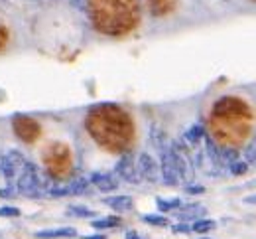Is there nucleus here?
Masks as SVG:
<instances>
[{"label": "nucleus", "mask_w": 256, "mask_h": 239, "mask_svg": "<svg viewBox=\"0 0 256 239\" xmlns=\"http://www.w3.org/2000/svg\"><path fill=\"white\" fill-rule=\"evenodd\" d=\"M203 129L215 148L226 152L244 150L254 129L252 105L238 95H223L211 105Z\"/></svg>", "instance_id": "f257e3e1"}, {"label": "nucleus", "mask_w": 256, "mask_h": 239, "mask_svg": "<svg viewBox=\"0 0 256 239\" xmlns=\"http://www.w3.org/2000/svg\"><path fill=\"white\" fill-rule=\"evenodd\" d=\"M85 131L96 146L110 154L132 152L136 140V123L124 107L116 103H96L85 115Z\"/></svg>", "instance_id": "f03ea898"}, {"label": "nucleus", "mask_w": 256, "mask_h": 239, "mask_svg": "<svg viewBox=\"0 0 256 239\" xmlns=\"http://www.w3.org/2000/svg\"><path fill=\"white\" fill-rule=\"evenodd\" d=\"M87 14L96 32L122 38L140 24L138 0H87Z\"/></svg>", "instance_id": "7ed1b4c3"}, {"label": "nucleus", "mask_w": 256, "mask_h": 239, "mask_svg": "<svg viewBox=\"0 0 256 239\" xmlns=\"http://www.w3.org/2000/svg\"><path fill=\"white\" fill-rule=\"evenodd\" d=\"M42 164L48 178H52L58 184L69 182L75 172L73 150L65 140H52L42 150Z\"/></svg>", "instance_id": "20e7f679"}, {"label": "nucleus", "mask_w": 256, "mask_h": 239, "mask_svg": "<svg viewBox=\"0 0 256 239\" xmlns=\"http://www.w3.org/2000/svg\"><path fill=\"white\" fill-rule=\"evenodd\" d=\"M16 190L24 196H40L46 192V182H44V174L38 170V166L26 160L24 166L20 168V174L16 176Z\"/></svg>", "instance_id": "39448f33"}, {"label": "nucleus", "mask_w": 256, "mask_h": 239, "mask_svg": "<svg viewBox=\"0 0 256 239\" xmlns=\"http://www.w3.org/2000/svg\"><path fill=\"white\" fill-rule=\"evenodd\" d=\"M12 131L18 140L24 144H34L42 137V125L30 115H14L12 117Z\"/></svg>", "instance_id": "423d86ee"}, {"label": "nucleus", "mask_w": 256, "mask_h": 239, "mask_svg": "<svg viewBox=\"0 0 256 239\" xmlns=\"http://www.w3.org/2000/svg\"><path fill=\"white\" fill-rule=\"evenodd\" d=\"M24 162H26V156H24L22 152H18V150H8L6 154L0 156V174H2L8 182H12V180H16V176L20 174V168L24 166Z\"/></svg>", "instance_id": "0eeeda50"}, {"label": "nucleus", "mask_w": 256, "mask_h": 239, "mask_svg": "<svg viewBox=\"0 0 256 239\" xmlns=\"http://www.w3.org/2000/svg\"><path fill=\"white\" fill-rule=\"evenodd\" d=\"M136 172H138V178L140 180H146L150 184H156L160 180V164L158 160L152 156V154H138L136 158Z\"/></svg>", "instance_id": "6e6552de"}, {"label": "nucleus", "mask_w": 256, "mask_h": 239, "mask_svg": "<svg viewBox=\"0 0 256 239\" xmlns=\"http://www.w3.org/2000/svg\"><path fill=\"white\" fill-rule=\"evenodd\" d=\"M112 174L118 178V182L124 180V182H128V184H138L140 178H138V172H136V158H134V154H132V152L122 154L120 160L116 162V166H114V172H112Z\"/></svg>", "instance_id": "1a4fd4ad"}, {"label": "nucleus", "mask_w": 256, "mask_h": 239, "mask_svg": "<svg viewBox=\"0 0 256 239\" xmlns=\"http://www.w3.org/2000/svg\"><path fill=\"white\" fill-rule=\"evenodd\" d=\"M89 184H91V188H96V190L108 194V192H116L120 182L112 172H95L89 176Z\"/></svg>", "instance_id": "9d476101"}, {"label": "nucleus", "mask_w": 256, "mask_h": 239, "mask_svg": "<svg viewBox=\"0 0 256 239\" xmlns=\"http://www.w3.org/2000/svg\"><path fill=\"white\" fill-rule=\"evenodd\" d=\"M34 237H38V239H69V237H77V229H75V227L42 229V231H36Z\"/></svg>", "instance_id": "9b49d317"}, {"label": "nucleus", "mask_w": 256, "mask_h": 239, "mask_svg": "<svg viewBox=\"0 0 256 239\" xmlns=\"http://www.w3.org/2000/svg\"><path fill=\"white\" fill-rule=\"evenodd\" d=\"M104 204L108 205V207H112L114 211H118V213H124V211H130L134 207V200L130 196L122 194V196H110V198H106Z\"/></svg>", "instance_id": "f8f14e48"}, {"label": "nucleus", "mask_w": 256, "mask_h": 239, "mask_svg": "<svg viewBox=\"0 0 256 239\" xmlns=\"http://www.w3.org/2000/svg\"><path fill=\"white\" fill-rule=\"evenodd\" d=\"M148 6L154 16H166L176 8V0H148Z\"/></svg>", "instance_id": "ddd939ff"}, {"label": "nucleus", "mask_w": 256, "mask_h": 239, "mask_svg": "<svg viewBox=\"0 0 256 239\" xmlns=\"http://www.w3.org/2000/svg\"><path fill=\"white\" fill-rule=\"evenodd\" d=\"M120 223H122V219H120L118 215H106V217L95 219L91 225H93L95 229H114V227H120Z\"/></svg>", "instance_id": "4468645a"}, {"label": "nucleus", "mask_w": 256, "mask_h": 239, "mask_svg": "<svg viewBox=\"0 0 256 239\" xmlns=\"http://www.w3.org/2000/svg\"><path fill=\"white\" fill-rule=\"evenodd\" d=\"M217 227V221L215 219H207V217H199V219H195L192 223V231H195V233H209V231H213Z\"/></svg>", "instance_id": "2eb2a0df"}, {"label": "nucleus", "mask_w": 256, "mask_h": 239, "mask_svg": "<svg viewBox=\"0 0 256 239\" xmlns=\"http://www.w3.org/2000/svg\"><path fill=\"white\" fill-rule=\"evenodd\" d=\"M178 215H180L182 219L195 221V219H199V217L203 215V207H199V205H182V207L178 209Z\"/></svg>", "instance_id": "dca6fc26"}, {"label": "nucleus", "mask_w": 256, "mask_h": 239, "mask_svg": "<svg viewBox=\"0 0 256 239\" xmlns=\"http://www.w3.org/2000/svg\"><path fill=\"white\" fill-rule=\"evenodd\" d=\"M203 138H205V129H203V125H193L192 129L184 135V140H186L188 144H192V146L199 144Z\"/></svg>", "instance_id": "f3484780"}, {"label": "nucleus", "mask_w": 256, "mask_h": 239, "mask_svg": "<svg viewBox=\"0 0 256 239\" xmlns=\"http://www.w3.org/2000/svg\"><path fill=\"white\" fill-rule=\"evenodd\" d=\"M142 219L148 225H156V227H168L170 225V219L162 213H146V215H142Z\"/></svg>", "instance_id": "a211bd4d"}, {"label": "nucleus", "mask_w": 256, "mask_h": 239, "mask_svg": "<svg viewBox=\"0 0 256 239\" xmlns=\"http://www.w3.org/2000/svg\"><path fill=\"white\" fill-rule=\"evenodd\" d=\"M156 204H158L160 211H174V209H180L184 205V202L180 198H174V200H162V198H158Z\"/></svg>", "instance_id": "6ab92c4d"}, {"label": "nucleus", "mask_w": 256, "mask_h": 239, "mask_svg": "<svg viewBox=\"0 0 256 239\" xmlns=\"http://www.w3.org/2000/svg\"><path fill=\"white\" fill-rule=\"evenodd\" d=\"M67 215H73V217H93L95 211L85 207V205H69L67 207Z\"/></svg>", "instance_id": "aec40b11"}, {"label": "nucleus", "mask_w": 256, "mask_h": 239, "mask_svg": "<svg viewBox=\"0 0 256 239\" xmlns=\"http://www.w3.org/2000/svg\"><path fill=\"white\" fill-rule=\"evenodd\" d=\"M18 215H22V211L14 205H2L0 207V217H18Z\"/></svg>", "instance_id": "412c9836"}, {"label": "nucleus", "mask_w": 256, "mask_h": 239, "mask_svg": "<svg viewBox=\"0 0 256 239\" xmlns=\"http://www.w3.org/2000/svg\"><path fill=\"white\" fill-rule=\"evenodd\" d=\"M8 42H10V30L4 24H0V52L8 46Z\"/></svg>", "instance_id": "4be33fe9"}, {"label": "nucleus", "mask_w": 256, "mask_h": 239, "mask_svg": "<svg viewBox=\"0 0 256 239\" xmlns=\"http://www.w3.org/2000/svg\"><path fill=\"white\" fill-rule=\"evenodd\" d=\"M186 192H188V194H203L205 188H203V186H188Z\"/></svg>", "instance_id": "5701e85b"}, {"label": "nucleus", "mask_w": 256, "mask_h": 239, "mask_svg": "<svg viewBox=\"0 0 256 239\" xmlns=\"http://www.w3.org/2000/svg\"><path fill=\"white\" fill-rule=\"evenodd\" d=\"M126 239H144V235H140L138 231H128Z\"/></svg>", "instance_id": "b1692460"}, {"label": "nucleus", "mask_w": 256, "mask_h": 239, "mask_svg": "<svg viewBox=\"0 0 256 239\" xmlns=\"http://www.w3.org/2000/svg\"><path fill=\"white\" fill-rule=\"evenodd\" d=\"M83 239H106V235H102V233L98 235V233H96V235H85Z\"/></svg>", "instance_id": "393cba45"}, {"label": "nucleus", "mask_w": 256, "mask_h": 239, "mask_svg": "<svg viewBox=\"0 0 256 239\" xmlns=\"http://www.w3.org/2000/svg\"><path fill=\"white\" fill-rule=\"evenodd\" d=\"M201 239H211V237H201Z\"/></svg>", "instance_id": "a878e982"}]
</instances>
